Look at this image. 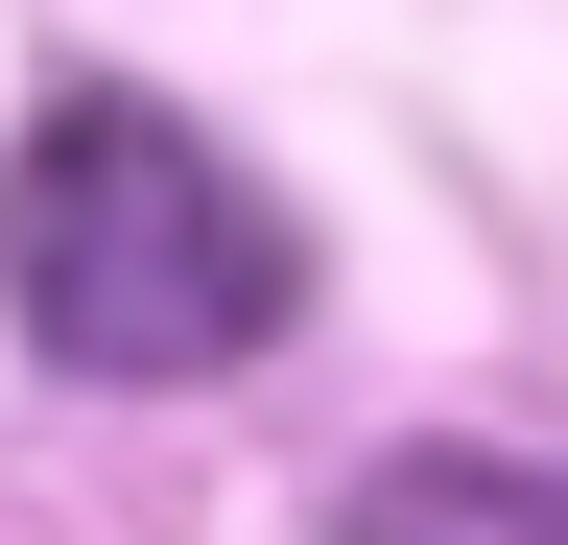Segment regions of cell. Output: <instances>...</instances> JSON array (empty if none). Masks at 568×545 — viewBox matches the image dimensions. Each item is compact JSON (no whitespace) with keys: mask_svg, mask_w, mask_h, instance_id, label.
Masks as SVG:
<instances>
[{"mask_svg":"<svg viewBox=\"0 0 568 545\" xmlns=\"http://www.w3.org/2000/svg\"><path fill=\"white\" fill-rule=\"evenodd\" d=\"M0 309H24V356L166 403V380H237L284 309H308V214L213 143L166 95H48L24 143H0Z\"/></svg>","mask_w":568,"mask_h":545,"instance_id":"obj_1","label":"cell"},{"mask_svg":"<svg viewBox=\"0 0 568 545\" xmlns=\"http://www.w3.org/2000/svg\"><path fill=\"white\" fill-rule=\"evenodd\" d=\"M332 545H568V474H521V451H379L332 498Z\"/></svg>","mask_w":568,"mask_h":545,"instance_id":"obj_2","label":"cell"}]
</instances>
